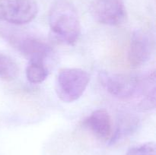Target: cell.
Listing matches in <instances>:
<instances>
[{"mask_svg": "<svg viewBox=\"0 0 156 155\" xmlns=\"http://www.w3.org/2000/svg\"><path fill=\"white\" fill-rule=\"evenodd\" d=\"M9 42L19 53L30 60H44L52 53V48L48 43L34 36L12 35L9 36Z\"/></svg>", "mask_w": 156, "mask_h": 155, "instance_id": "52a82bcc", "label": "cell"}, {"mask_svg": "<svg viewBox=\"0 0 156 155\" xmlns=\"http://www.w3.org/2000/svg\"><path fill=\"white\" fill-rule=\"evenodd\" d=\"M90 74L77 68H66L58 73L56 80V92L64 103L79 100L88 87Z\"/></svg>", "mask_w": 156, "mask_h": 155, "instance_id": "7a4b0ae2", "label": "cell"}, {"mask_svg": "<svg viewBox=\"0 0 156 155\" xmlns=\"http://www.w3.org/2000/svg\"><path fill=\"white\" fill-rule=\"evenodd\" d=\"M126 155H156L155 144L154 142H147L133 147L128 150Z\"/></svg>", "mask_w": 156, "mask_h": 155, "instance_id": "4fadbf2b", "label": "cell"}, {"mask_svg": "<svg viewBox=\"0 0 156 155\" xmlns=\"http://www.w3.org/2000/svg\"><path fill=\"white\" fill-rule=\"evenodd\" d=\"M48 70L43 59H32L26 68V77L32 84H40L48 76Z\"/></svg>", "mask_w": 156, "mask_h": 155, "instance_id": "8fae6325", "label": "cell"}, {"mask_svg": "<svg viewBox=\"0 0 156 155\" xmlns=\"http://www.w3.org/2000/svg\"><path fill=\"white\" fill-rule=\"evenodd\" d=\"M153 40L148 32L137 29L131 36L128 51V62L132 68L143 66L149 62L153 53Z\"/></svg>", "mask_w": 156, "mask_h": 155, "instance_id": "8992f818", "label": "cell"}, {"mask_svg": "<svg viewBox=\"0 0 156 155\" xmlns=\"http://www.w3.org/2000/svg\"><path fill=\"white\" fill-rule=\"evenodd\" d=\"M139 126L140 120L136 115L127 112L120 114L115 130L109 139V144L114 145L130 136L137 130Z\"/></svg>", "mask_w": 156, "mask_h": 155, "instance_id": "9c48e42d", "label": "cell"}, {"mask_svg": "<svg viewBox=\"0 0 156 155\" xmlns=\"http://www.w3.org/2000/svg\"><path fill=\"white\" fill-rule=\"evenodd\" d=\"M91 13L96 21L106 25H120L126 19L124 0H94Z\"/></svg>", "mask_w": 156, "mask_h": 155, "instance_id": "5b68a950", "label": "cell"}, {"mask_svg": "<svg viewBox=\"0 0 156 155\" xmlns=\"http://www.w3.org/2000/svg\"><path fill=\"white\" fill-rule=\"evenodd\" d=\"M50 31L57 40L67 45L77 42L81 34V22L74 5L67 0L53 3L49 12Z\"/></svg>", "mask_w": 156, "mask_h": 155, "instance_id": "6da1fadb", "label": "cell"}, {"mask_svg": "<svg viewBox=\"0 0 156 155\" xmlns=\"http://www.w3.org/2000/svg\"><path fill=\"white\" fill-rule=\"evenodd\" d=\"M84 125L100 140L110 139L112 134V124L109 113L105 109H96L85 119Z\"/></svg>", "mask_w": 156, "mask_h": 155, "instance_id": "ba28073f", "label": "cell"}, {"mask_svg": "<svg viewBox=\"0 0 156 155\" xmlns=\"http://www.w3.org/2000/svg\"><path fill=\"white\" fill-rule=\"evenodd\" d=\"M99 78L107 91L117 98L129 100L140 94L143 76L103 72L100 74Z\"/></svg>", "mask_w": 156, "mask_h": 155, "instance_id": "3957f363", "label": "cell"}, {"mask_svg": "<svg viewBox=\"0 0 156 155\" xmlns=\"http://www.w3.org/2000/svg\"><path fill=\"white\" fill-rule=\"evenodd\" d=\"M19 74V68L16 62L11 57L0 53V78L12 81Z\"/></svg>", "mask_w": 156, "mask_h": 155, "instance_id": "7c38bea8", "label": "cell"}, {"mask_svg": "<svg viewBox=\"0 0 156 155\" xmlns=\"http://www.w3.org/2000/svg\"><path fill=\"white\" fill-rule=\"evenodd\" d=\"M140 96L141 101L140 106L143 109H154L155 106V72L152 71L151 73L143 76L142 87Z\"/></svg>", "mask_w": 156, "mask_h": 155, "instance_id": "30bf717a", "label": "cell"}, {"mask_svg": "<svg viewBox=\"0 0 156 155\" xmlns=\"http://www.w3.org/2000/svg\"><path fill=\"white\" fill-rule=\"evenodd\" d=\"M38 13L34 0H0V21L16 25L33 21Z\"/></svg>", "mask_w": 156, "mask_h": 155, "instance_id": "277c9868", "label": "cell"}]
</instances>
